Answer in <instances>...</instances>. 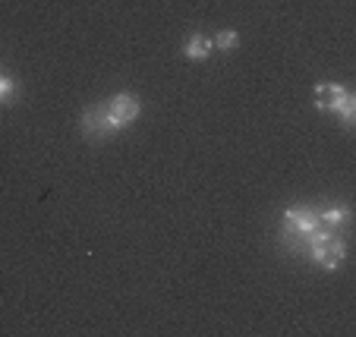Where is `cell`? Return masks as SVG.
Segmentation results:
<instances>
[{
  "mask_svg": "<svg viewBox=\"0 0 356 337\" xmlns=\"http://www.w3.org/2000/svg\"><path fill=\"white\" fill-rule=\"evenodd\" d=\"M318 227H322V224H318L316 205H290L281 217V243L287 246L290 252H302L306 236Z\"/></svg>",
  "mask_w": 356,
  "mask_h": 337,
  "instance_id": "cell-1",
  "label": "cell"
},
{
  "mask_svg": "<svg viewBox=\"0 0 356 337\" xmlns=\"http://www.w3.org/2000/svg\"><path fill=\"white\" fill-rule=\"evenodd\" d=\"M104 110H108V117H111L117 133H123L127 126H133V123L139 120L142 101H139V94H133V92H117L104 101Z\"/></svg>",
  "mask_w": 356,
  "mask_h": 337,
  "instance_id": "cell-2",
  "label": "cell"
},
{
  "mask_svg": "<svg viewBox=\"0 0 356 337\" xmlns=\"http://www.w3.org/2000/svg\"><path fill=\"white\" fill-rule=\"evenodd\" d=\"M79 133L86 135L88 142H108V139H114L117 129H114V123H111L104 104H92V108H86V114H82V120H79Z\"/></svg>",
  "mask_w": 356,
  "mask_h": 337,
  "instance_id": "cell-3",
  "label": "cell"
},
{
  "mask_svg": "<svg viewBox=\"0 0 356 337\" xmlns=\"http://www.w3.org/2000/svg\"><path fill=\"white\" fill-rule=\"evenodd\" d=\"M347 94L350 92L341 82H322V85H316V92H312V101H316V108L322 110V114H334Z\"/></svg>",
  "mask_w": 356,
  "mask_h": 337,
  "instance_id": "cell-4",
  "label": "cell"
},
{
  "mask_svg": "<svg viewBox=\"0 0 356 337\" xmlns=\"http://www.w3.org/2000/svg\"><path fill=\"white\" fill-rule=\"evenodd\" d=\"M316 215H318V224L331 227V230H343L353 221V211H350L347 202H334V205H325V208H316Z\"/></svg>",
  "mask_w": 356,
  "mask_h": 337,
  "instance_id": "cell-5",
  "label": "cell"
},
{
  "mask_svg": "<svg viewBox=\"0 0 356 337\" xmlns=\"http://www.w3.org/2000/svg\"><path fill=\"white\" fill-rule=\"evenodd\" d=\"M211 38H205L202 32H193L186 41H183V57L186 60H193V63H202V60H209L211 57Z\"/></svg>",
  "mask_w": 356,
  "mask_h": 337,
  "instance_id": "cell-6",
  "label": "cell"
},
{
  "mask_svg": "<svg viewBox=\"0 0 356 337\" xmlns=\"http://www.w3.org/2000/svg\"><path fill=\"white\" fill-rule=\"evenodd\" d=\"M16 98H19V82L3 73L0 76V104H13Z\"/></svg>",
  "mask_w": 356,
  "mask_h": 337,
  "instance_id": "cell-7",
  "label": "cell"
},
{
  "mask_svg": "<svg viewBox=\"0 0 356 337\" xmlns=\"http://www.w3.org/2000/svg\"><path fill=\"white\" fill-rule=\"evenodd\" d=\"M334 114L341 117V123H343V126H347V129H353V123H356V98H353V94H347V98H343V101H341V108H337Z\"/></svg>",
  "mask_w": 356,
  "mask_h": 337,
  "instance_id": "cell-8",
  "label": "cell"
},
{
  "mask_svg": "<svg viewBox=\"0 0 356 337\" xmlns=\"http://www.w3.org/2000/svg\"><path fill=\"white\" fill-rule=\"evenodd\" d=\"M211 44H215L218 51H236V47H240V35H236L234 28H224V32H218L215 38H211Z\"/></svg>",
  "mask_w": 356,
  "mask_h": 337,
  "instance_id": "cell-9",
  "label": "cell"
}]
</instances>
